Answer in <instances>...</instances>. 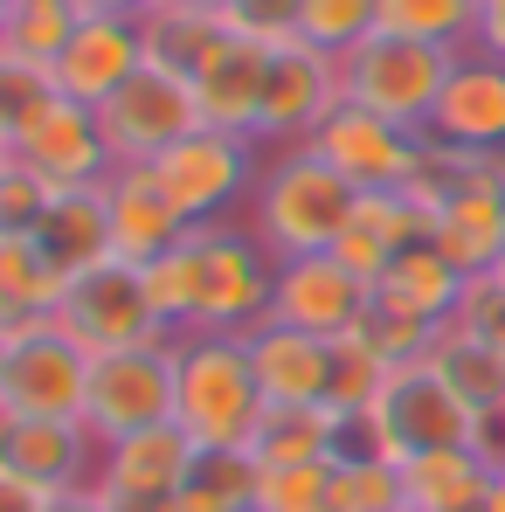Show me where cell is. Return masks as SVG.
Wrapping results in <instances>:
<instances>
[{
  "label": "cell",
  "instance_id": "47",
  "mask_svg": "<svg viewBox=\"0 0 505 512\" xmlns=\"http://www.w3.org/2000/svg\"><path fill=\"white\" fill-rule=\"evenodd\" d=\"M499 478H505V464H499Z\"/></svg>",
  "mask_w": 505,
  "mask_h": 512
},
{
  "label": "cell",
  "instance_id": "20",
  "mask_svg": "<svg viewBox=\"0 0 505 512\" xmlns=\"http://www.w3.org/2000/svg\"><path fill=\"white\" fill-rule=\"evenodd\" d=\"M104 201H111V256H125V263H153V256H167L194 222L180 215L167 201V187L153 180V167H111L104 180Z\"/></svg>",
  "mask_w": 505,
  "mask_h": 512
},
{
  "label": "cell",
  "instance_id": "18",
  "mask_svg": "<svg viewBox=\"0 0 505 512\" xmlns=\"http://www.w3.org/2000/svg\"><path fill=\"white\" fill-rule=\"evenodd\" d=\"M139 70H146V35H139V21H125V14H84V28L70 35V49L49 63V84L97 111L111 90L132 84Z\"/></svg>",
  "mask_w": 505,
  "mask_h": 512
},
{
  "label": "cell",
  "instance_id": "15",
  "mask_svg": "<svg viewBox=\"0 0 505 512\" xmlns=\"http://www.w3.org/2000/svg\"><path fill=\"white\" fill-rule=\"evenodd\" d=\"M194 464H201V443L180 423L118 436V443H104L90 499H104V506H118V512H160L167 499H180V485L194 478Z\"/></svg>",
  "mask_w": 505,
  "mask_h": 512
},
{
  "label": "cell",
  "instance_id": "43",
  "mask_svg": "<svg viewBox=\"0 0 505 512\" xmlns=\"http://www.w3.org/2000/svg\"><path fill=\"white\" fill-rule=\"evenodd\" d=\"M492 277H499V284H505V250H499V263H492Z\"/></svg>",
  "mask_w": 505,
  "mask_h": 512
},
{
  "label": "cell",
  "instance_id": "11",
  "mask_svg": "<svg viewBox=\"0 0 505 512\" xmlns=\"http://www.w3.org/2000/svg\"><path fill=\"white\" fill-rule=\"evenodd\" d=\"M339 104V56L312 49V42H277L263 63V97H256V146L263 153H291L305 146L326 111Z\"/></svg>",
  "mask_w": 505,
  "mask_h": 512
},
{
  "label": "cell",
  "instance_id": "42",
  "mask_svg": "<svg viewBox=\"0 0 505 512\" xmlns=\"http://www.w3.org/2000/svg\"><path fill=\"white\" fill-rule=\"evenodd\" d=\"M173 7H194V14H215V21L229 14V0H173Z\"/></svg>",
  "mask_w": 505,
  "mask_h": 512
},
{
  "label": "cell",
  "instance_id": "24",
  "mask_svg": "<svg viewBox=\"0 0 505 512\" xmlns=\"http://www.w3.org/2000/svg\"><path fill=\"white\" fill-rule=\"evenodd\" d=\"M35 243H42V256L63 277H84L90 263H104L111 256V201H104V180L97 187H56Z\"/></svg>",
  "mask_w": 505,
  "mask_h": 512
},
{
  "label": "cell",
  "instance_id": "5",
  "mask_svg": "<svg viewBox=\"0 0 505 512\" xmlns=\"http://www.w3.org/2000/svg\"><path fill=\"white\" fill-rule=\"evenodd\" d=\"M153 180L167 187V201L201 229V222H229V208L236 201H250L256 180H263V146L243 139V132H215V125H201V132H187V139H173L160 160H146Z\"/></svg>",
  "mask_w": 505,
  "mask_h": 512
},
{
  "label": "cell",
  "instance_id": "16",
  "mask_svg": "<svg viewBox=\"0 0 505 512\" xmlns=\"http://www.w3.org/2000/svg\"><path fill=\"white\" fill-rule=\"evenodd\" d=\"M374 305V284L353 277L333 250L319 256H284L277 263V291H270V319L291 326V333H319V340H339V333H360Z\"/></svg>",
  "mask_w": 505,
  "mask_h": 512
},
{
  "label": "cell",
  "instance_id": "36",
  "mask_svg": "<svg viewBox=\"0 0 505 512\" xmlns=\"http://www.w3.org/2000/svg\"><path fill=\"white\" fill-rule=\"evenodd\" d=\"M333 464H402L395 457V436L381 423V402L374 409H333Z\"/></svg>",
  "mask_w": 505,
  "mask_h": 512
},
{
  "label": "cell",
  "instance_id": "38",
  "mask_svg": "<svg viewBox=\"0 0 505 512\" xmlns=\"http://www.w3.org/2000/svg\"><path fill=\"white\" fill-rule=\"evenodd\" d=\"M471 49H478V56H499V63H505V0H478V28H471Z\"/></svg>",
  "mask_w": 505,
  "mask_h": 512
},
{
  "label": "cell",
  "instance_id": "17",
  "mask_svg": "<svg viewBox=\"0 0 505 512\" xmlns=\"http://www.w3.org/2000/svg\"><path fill=\"white\" fill-rule=\"evenodd\" d=\"M381 423L395 436V457H422V450H457V443H478L485 423L436 381V367H395L388 388H381Z\"/></svg>",
  "mask_w": 505,
  "mask_h": 512
},
{
  "label": "cell",
  "instance_id": "39",
  "mask_svg": "<svg viewBox=\"0 0 505 512\" xmlns=\"http://www.w3.org/2000/svg\"><path fill=\"white\" fill-rule=\"evenodd\" d=\"M56 499H42V492H28V485H14L7 471H0V512H49Z\"/></svg>",
  "mask_w": 505,
  "mask_h": 512
},
{
  "label": "cell",
  "instance_id": "33",
  "mask_svg": "<svg viewBox=\"0 0 505 512\" xmlns=\"http://www.w3.org/2000/svg\"><path fill=\"white\" fill-rule=\"evenodd\" d=\"M360 333L381 346V360L388 367H416V360H429V346H436V333L443 326H429V319H416V312H402V305H367V319H360Z\"/></svg>",
  "mask_w": 505,
  "mask_h": 512
},
{
  "label": "cell",
  "instance_id": "45",
  "mask_svg": "<svg viewBox=\"0 0 505 512\" xmlns=\"http://www.w3.org/2000/svg\"><path fill=\"white\" fill-rule=\"evenodd\" d=\"M90 512H118V506H104V499H90Z\"/></svg>",
  "mask_w": 505,
  "mask_h": 512
},
{
  "label": "cell",
  "instance_id": "37",
  "mask_svg": "<svg viewBox=\"0 0 505 512\" xmlns=\"http://www.w3.org/2000/svg\"><path fill=\"white\" fill-rule=\"evenodd\" d=\"M236 35H250L263 49H277V42H298V21H305V0H229V14H222Z\"/></svg>",
  "mask_w": 505,
  "mask_h": 512
},
{
  "label": "cell",
  "instance_id": "7",
  "mask_svg": "<svg viewBox=\"0 0 505 512\" xmlns=\"http://www.w3.org/2000/svg\"><path fill=\"white\" fill-rule=\"evenodd\" d=\"M194 263H201V326L194 333H256L270 319L277 256L256 243V229L201 222L194 229Z\"/></svg>",
  "mask_w": 505,
  "mask_h": 512
},
{
  "label": "cell",
  "instance_id": "12",
  "mask_svg": "<svg viewBox=\"0 0 505 512\" xmlns=\"http://www.w3.org/2000/svg\"><path fill=\"white\" fill-rule=\"evenodd\" d=\"M90 402V353L56 319L21 333L7 346V381H0V416H42V423H84Z\"/></svg>",
  "mask_w": 505,
  "mask_h": 512
},
{
  "label": "cell",
  "instance_id": "25",
  "mask_svg": "<svg viewBox=\"0 0 505 512\" xmlns=\"http://www.w3.org/2000/svg\"><path fill=\"white\" fill-rule=\"evenodd\" d=\"M464 291H471V270H457L436 243L402 250L388 270H381V284H374L381 305H402V312H416V319H429V326H450L457 305H464Z\"/></svg>",
  "mask_w": 505,
  "mask_h": 512
},
{
  "label": "cell",
  "instance_id": "23",
  "mask_svg": "<svg viewBox=\"0 0 505 512\" xmlns=\"http://www.w3.org/2000/svg\"><path fill=\"white\" fill-rule=\"evenodd\" d=\"M429 367H436V381L478 416V423H505V353L485 333H471V326H443L436 346H429Z\"/></svg>",
  "mask_w": 505,
  "mask_h": 512
},
{
  "label": "cell",
  "instance_id": "2",
  "mask_svg": "<svg viewBox=\"0 0 505 512\" xmlns=\"http://www.w3.org/2000/svg\"><path fill=\"white\" fill-rule=\"evenodd\" d=\"M360 208V187H346L312 146H291V153H270V167L250 194V229L256 243L277 256H319L346 236Z\"/></svg>",
  "mask_w": 505,
  "mask_h": 512
},
{
  "label": "cell",
  "instance_id": "27",
  "mask_svg": "<svg viewBox=\"0 0 505 512\" xmlns=\"http://www.w3.org/2000/svg\"><path fill=\"white\" fill-rule=\"evenodd\" d=\"M84 28V0H7V28H0V56L28 63L49 77V63L70 49V35Z\"/></svg>",
  "mask_w": 505,
  "mask_h": 512
},
{
  "label": "cell",
  "instance_id": "46",
  "mask_svg": "<svg viewBox=\"0 0 505 512\" xmlns=\"http://www.w3.org/2000/svg\"><path fill=\"white\" fill-rule=\"evenodd\" d=\"M0 167H7V139H0Z\"/></svg>",
  "mask_w": 505,
  "mask_h": 512
},
{
  "label": "cell",
  "instance_id": "30",
  "mask_svg": "<svg viewBox=\"0 0 505 512\" xmlns=\"http://www.w3.org/2000/svg\"><path fill=\"white\" fill-rule=\"evenodd\" d=\"M381 28L416 35V42H443V49H471L478 0H381Z\"/></svg>",
  "mask_w": 505,
  "mask_h": 512
},
{
  "label": "cell",
  "instance_id": "26",
  "mask_svg": "<svg viewBox=\"0 0 505 512\" xmlns=\"http://www.w3.org/2000/svg\"><path fill=\"white\" fill-rule=\"evenodd\" d=\"M333 409L326 402H263L250 429V464L284 471V464H333Z\"/></svg>",
  "mask_w": 505,
  "mask_h": 512
},
{
  "label": "cell",
  "instance_id": "19",
  "mask_svg": "<svg viewBox=\"0 0 505 512\" xmlns=\"http://www.w3.org/2000/svg\"><path fill=\"white\" fill-rule=\"evenodd\" d=\"M429 139L464 146V153H505V63L499 56H478V49L457 56L450 84L436 97Z\"/></svg>",
  "mask_w": 505,
  "mask_h": 512
},
{
  "label": "cell",
  "instance_id": "6",
  "mask_svg": "<svg viewBox=\"0 0 505 512\" xmlns=\"http://www.w3.org/2000/svg\"><path fill=\"white\" fill-rule=\"evenodd\" d=\"M56 326L84 346L90 360L97 353H125V346H146V340H173L153 312V291H146V270L125 263V256H104L90 263L84 277L63 284V305H56Z\"/></svg>",
  "mask_w": 505,
  "mask_h": 512
},
{
  "label": "cell",
  "instance_id": "3",
  "mask_svg": "<svg viewBox=\"0 0 505 512\" xmlns=\"http://www.w3.org/2000/svg\"><path fill=\"white\" fill-rule=\"evenodd\" d=\"M180 388H173V423L201 450H250V429L263 416L250 346L243 333H180Z\"/></svg>",
  "mask_w": 505,
  "mask_h": 512
},
{
  "label": "cell",
  "instance_id": "29",
  "mask_svg": "<svg viewBox=\"0 0 505 512\" xmlns=\"http://www.w3.org/2000/svg\"><path fill=\"white\" fill-rule=\"evenodd\" d=\"M388 360L367 333H339L333 340V367H326V409H374L388 388Z\"/></svg>",
  "mask_w": 505,
  "mask_h": 512
},
{
  "label": "cell",
  "instance_id": "8",
  "mask_svg": "<svg viewBox=\"0 0 505 512\" xmlns=\"http://www.w3.org/2000/svg\"><path fill=\"white\" fill-rule=\"evenodd\" d=\"M173 388H180V346L173 340H146V346H125V353H97V360H90L84 423L97 429V443L160 429V423H173Z\"/></svg>",
  "mask_w": 505,
  "mask_h": 512
},
{
  "label": "cell",
  "instance_id": "41",
  "mask_svg": "<svg viewBox=\"0 0 505 512\" xmlns=\"http://www.w3.org/2000/svg\"><path fill=\"white\" fill-rule=\"evenodd\" d=\"M153 0H84V14H125V21H139Z\"/></svg>",
  "mask_w": 505,
  "mask_h": 512
},
{
  "label": "cell",
  "instance_id": "31",
  "mask_svg": "<svg viewBox=\"0 0 505 512\" xmlns=\"http://www.w3.org/2000/svg\"><path fill=\"white\" fill-rule=\"evenodd\" d=\"M250 512H333V464H284V471L256 464Z\"/></svg>",
  "mask_w": 505,
  "mask_h": 512
},
{
  "label": "cell",
  "instance_id": "21",
  "mask_svg": "<svg viewBox=\"0 0 505 512\" xmlns=\"http://www.w3.org/2000/svg\"><path fill=\"white\" fill-rule=\"evenodd\" d=\"M263 63H270V49L250 42V35H236V28H222V42L201 56V70L187 77L194 97H201V118L215 125V132H256V97H263Z\"/></svg>",
  "mask_w": 505,
  "mask_h": 512
},
{
  "label": "cell",
  "instance_id": "34",
  "mask_svg": "<svg viewBox=\"0 0 505 512\" xmlns=\"http://www.w3.org/2000/svg\"><path fill=\"white\" fill-rule=\"evenodd\" d=\"M49 201H56V187L7 153V167H0V243L7 236H35L42 215H49Z\"/></svg>",
  "mask_w": 505,
  "mask_h": 512
},
{
  "label": "cell",
  "instance_id": "48",
  "mask_svg": "<svg viewBox=\"0 0 505 512\" xmlns=\"http://www.w3.org/2000/svg\"><path fill=\"white\" fill-rule=\"evenodd\" d=\"M402 512H409V506H402Z\"/></svg>",
  "mask_w": 505,
  "mask_h": 512
},
{
  "label": "cell",
  "instance_id": "13",
  "mask_svg": "<svg viewBox=\"0 0 505 512\" xmlns=\"http://www.w3.org/2000/svg\"><path fill=\"white\" fill-rule=\"evenodd\" d=\"M305 146H312L346 187L381 194V187H409L422 173L429 132H402V125H388V118H374V111H360V104H333L326 125H319Z\"/></svg>",
  "mask_w": 505,
  "mask_h": 512
},
{
  "label": "cell",
  "instance_id": "40",
  "mask_svg": "<svg viewBox=\"0 0 505 512\" xmlns=\"http://www.w3.org/2000/svg\"><path fill=\"white\" fill-rule=\"evenodd\" d=\"M35 326H49V319H28V312H21V305H14V298L0 291V340L14 346V340H21V333H35Z\"/></svg>",
  "mask_w": 505,
  "mask_h": 512
},
{
  "label": "cell",
  "instance_id": "44",
  "mask_svg": "<svg viewBox=\"0 0 505 512\" xmlns=\"http://www.w3.org/2000/svg\"><path fill=\"white\" fill-rule=\"evenodd\" d=\"M0 381H7V340H0Z\"/></svg>",
  "mask_w": 505,
  "mask_h": 512
},
{
  "label": "cell",
  "instance_id": "4",
  "mask_svg": "<svg viewBox=\"0 0 505 512\" xmlns=\"http://www.w3.org/2000/svg\"><path fill=\"white\" fill-rule=\"evenodd\" d=\"M464 49H443V42H416V35H395V28H374L360 49L339 56V104H360L402 132H429L436 118V97L450 84Z\"/></svg>",
  "mask_w": 505,
  "mask_h": 512
},
{
  "label": "cell",
  "instance_id": "35",
  "mask_svg": "<svg viewBox=\"0 0 505 512\" xmlns=\"http://www.w3.org/2000/svg\"><path fill=\"white\" fill-rule=\"evenodd\" d=\"M333 512H402V464H333Z\"/></svg>",
  "mask_w": 505,
  "mask_h": 512
},
{
  "label": "cell",
  "instance_id": "22",
  "mask_svg": "<svg viewBox=\"0 0 505 512\" xmlns=\"http://www.w3.org/2000/svg\"><path fill=\"white\" fill-rule=\"evenodd\" d=\"M256 367L263 402H326V367H333V340L319 333H291L277 319H263L256 333H243Z\"/></svg>",
  "mask_w": 505,
  "mask_h": 512
},
{
  "label": "cell",
  "instance_id": "32",
  "mask_svg": "<svg viewBox=\"0 0 505 512\" xmlns=\"http://www.w3.org/2000/svg\"><path fill=\"white\" fill-rule=\"evenodd\" d=\"M374 28H381V0H305L298 42H312V49H326V56H346V49H360Z\"/></svg>",
  "mask_w": 505,
  "mask_h": 512
},
{
  "label": "cell",
  "instance_id": "9",
  "mask_svg": "<svg viewBox=\"0 0 505 512\" xmlns=\"http://www.w3.org/2000/svg\"><path fill=\"white\" fill-rule=\"evenodd\" d=\"M97 125H104V146H111L118 167H146V160L167 153L173 139L201 132L208 118H201V97H194V84H187L180 70L146 63L132 84H118L97 104Z\"/></svg>",
  "mask_w": 505,
  "mask_h": 512
},
{
  "label": "cell",
  "instance_id": "14",
  "mask_svg": "<svg viewBox=\"0 0 505 512\" xmlns=\"http://www.w3.org/2000/svg\"><path fill=\"white\" fill-rule=\"evenodd\" d=\"M104 443L90 423H42V416H0V471L42 499H84L97 492Z\"/></svg>",
  "mask_w": 505,
  "mask_h": 512
},
{
  "label": "cell",
  "instance_id": "10",
  "mask_svg": "<svg viewBox=\"0 0 505 512\" xmlns=\"http://www.w3.org/2000/svg\"><path fill=\"white\" fill-rule=\"evenodd\" d=\"M7 153L21 160V167H35L49 187H97V180H111V146H104V125H97V111L77 104V97H63V90L49 84L21 118H14V132H7Z\"/></svg>",
  "mask_w": 505,
  "mask_h": 512
},
{
  "label": "cell",
  "instance_id": "28",
  "mask_svg": "<svg viewBox=\"0 0 505 512\" xmlns=\"http://www.w3.org/2000/svg\"><path fill=\"white\" fill-rule=\"evenodd\" d=\"M222 28H229V21H215V14H194V7H173V0H153V7L139 14L146 63H160V70H180V77H194V70H201V56L222 42Z\"/></svg>",
  "mask_w": 505,
  "mask_h": 512
},
{
  "label": "cell",
  "instance_id": "1",
  "mask_svg": "<svg viewBox=\"0 0 505 512\" xmlns=\"http://www.w3.org/2000/svg\"><path fill=\"white\" fill-rule=\"evenodd\" d=\"M409 194L429 215V243L457 270L485 277L499 263V250H505V153H464V146L429 139Z\"/></svg>",
  "mask_w": 505,
  "mask_h": 512
}]
</instances>
